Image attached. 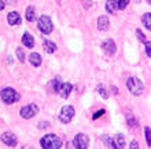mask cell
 <instances>
[{
	"label": "cell",
	"instance_id": "cell-1",
	"mask_svg": "<svg viewBox=\"0 0 151 149\" xmlns=\"http://www.w3.org/2000/svg\"><path fill=\"white\" fill-rule=\"evenodd\" d=\"M40 145H41L43 149H60L62 141L55 134H45L40 140Z\"/></svg>",
	"mask_w": 151,
	"mask_h": 149
},
{
	"label": "cell",
	"instance_id": "cell-2",
	"mask_svg": "<svg viewBox=\"0 0 151 149\" xmlns=\"http://www.w3.org/2000/svg\"><path fill=\"white\" fill-rule=\"evenodd\" d=\"M0 97H1L4 104H7V105L15 104V102H18V101L21 100L19 93H18L17 90H14L12 87H6V89H3L1 93H0Z\"/></svg>",
	"mask_w": 151,
	"mask_h": 149
},
{
	"label": "cell",
	"instance_id": "cell-3",
	"mask_svg": "<svg viewBox=\"0 0 151 149\" xmlns=\"http://www.w3.org/2000/svg\"><path fill=\"white\" fill-rule=\"evenodd\" d=\"M127 89L129 90V93L133 95H142L144 93V84L143 81L137 79V77H129L127 80Z\"/></svg>",
	"mask_w": 151,
	"mask_h": 149
},
{
	"label": "cell",
	"instance_id": "cell-4",
	"mask_svg": "<svg viewBox=\"0 0 151 149\" xmlns=\"http://www.w3.org/2000/svg\"><path fill=\"white\" fill-rule=\"evenodd\" d=\"M73 117H74V108H73L72 105H66V106H63V108L60 109V112H59L60 123L68 124V123H70L73 120Z\"/></svg>",
	"mask_w": 151,
	"mask_h": 149
},
{
	"label": "cell",
	"instance_id": "cell-5",
	"mask_svg": "<svg viewBox=\"0 0 151 149\" xmlns=\"http://www.w3.org/2000/svg\"><path fill=\"white\" fill-rule=\"evenodd\" d=\"M37 26H39L40 31H41L43 33H45V35L51 33L52 29H54L52 21H51V18H50L48 15H41V17H40L39 22H37Z\"/></svg>",
	"mask_w": 151,
	"mask_h": 149
},
{
	"label": "cell",
	"instance_id": "cell-6",
	"mask_svg": "<svg viewBox=\"0 0 151 149\" xmlns=\"http://www.w3.org/2000/svg\"><path fill=\"white\" fill-rule=\"evenodd\" d=\"M37 113H39V106L35 104H29L21 109L19 115H21V117H24V119H32V117L36 116Z\"/></svg>",
	"mask_w": 151,
	"mask_h": 149
},
{
	"label": "cell",
	"instance_id": "cell-7",
	"mask_svg": "<svg viewBox=\"0 0 151 149\" xmlns=\"http://www.w3.org/2000/svg\"><path fill=\"white\" fill-rule=\"evenodd\" d=\"M73 144H74L76 149H87L89 145V138L85 134H77V135H74Z\"/></svg>",
	"mask_w": 151,
	"mask_h": 149
},
{
	"label": "cell",
	"instance_id": "cell-8",
	"mask_svg": "<svg viewBox=\"0 0 151 149\" xmlns=\"http://www.w3.org/2000/svg\"><path fill=\"white\" fill-rule=\"evenodd\" d=\"M1 141H3V144H6L7 146L14 148V146H17V144H18V138H17L15 134L10 133V131H6V133L1 134Z\"/></svg>",
	"mask_w": 151,
	"mask_h": 149
},
{
	"label": "cell",
	"instance_id": "cell-9",
	"mask_svg": "<svg viewBox=\"0 0 151 149\" xmlns=\"http://www.w3.org/2000/svg\"><path fill=\"white\" fill-rule=\"evenodd\" d=\"M102 49L104 50V52H106L107 55H114L115 51H117V46H115L114 40L109 39V40L103 41V44H102Z\"/></svg>",
	"mask_w": 151,
	"mask_h": 149
},
{
	"label": "cell",
	"instance_id": "cell-10",
	"mask_svg": "<svg viewBox=\"0 0 151 149\" xmlns=\"http://www.w3.org/2000/svg\"><path fill=\"white\" fill-rule=\"evenodd\" d=\"M72 90H73V86L70 83H62L59 90H58V94L62 98H68L70 95V93H72Z\"/></svg>",
	"mask_w": 151,
	"mask_h": 149
},
{
	"label": "cell",
	"instance_id": "cell-11",
	"mask_svg": "<svg viewBox=\"0 0 151 149\" xmlns=\"http://www.w3.org/2000/svg\"><path fill=\"white\" fill-rule=\"evenodd\" d=\"M109 26H110V20H109V17L106 15H100L98 18V29L99 31H107Z\"/></svg>",
	"mask_w": 151,
	"mask_h": 149
},
{
	"label": "cell",
	"instance_id": "cell-12",
	"mask_svg": "<svg viewBox=\"0 0 151 149\" xmlns=\"http://www.w3.org/2000/svg\"><path fill=\"white\" fill-rule=\"evenodd\" d=\"M7 21L10 25H19L21 24V15L15 11H11L7 15Z\"/></svg>",
	"mask_w": 151,
	"mask_h": 149
},
{
	"label": "cell",
	"instance_id": "cell-13",
	"mask_svg": "<svg viewBox=\"0 0 151 149\" xmlns=\"http://www.w3.org/2000/svg\"><path fill=\"white\" fill-rule=\"evenodd\" d=\"M22 43L25 44V47H28V49H32L33 46H35V37L30 35V33H24V36H22Z\"/></svg>",
	"mask_w": 151,
	"mask_h": 149
},
{
	"label": "cell",
	"instance_id": "cell-14",
	"mask_svg": "<svg viewBox=\"0 0 151 149\" xmlns=\"http://www.w3.org/2000/svg\"><path fill=\"white\" fill-rule=\"evenodd\" d=\"M114 145H115V149H124L127 142H125V137L122 134H117L114 138Z\"/></svg>",
	"mask_w": 151,
	"mask_h": 149
},
{
	"label": "cell",
	"instance_id": "cell-15",
	"mask_svg": "<svg viewBox=\"0 0 151 149\" xmlns=\"http://www.w3.org/2000/svg\"><path fill=\"white\" fill-rule=\"evenodd\" d=\"M29 61L33 66H40L41 65V55L39 52H32V54H29Z\"/></svg>",
	"mask_w": 151,
	"mask_h": 149
},
{
	"label": "cell",
	"instance_id": "cell-16",
	"mask_svg": "<svg viewBox=\"0 0 151 149\" xmlns=\"http://www.w3.org/2000/svg\"><path fill=\"white\" fill-rule=\"evenodd\" d=\"M100 140L103 141V144L106 146H107L109 149H115V145H114V138H111L110 135H107V134H104V135H102L100 137Z\"/></svg>",
	"mask_w": 151,
	"mask_h": 149
},
{
	"label": "cell",
	"instance_id": "cell-17",
	"mask_svg": "<svg viewBox=\"0 0 151 149\" xmlns=\"http://www.w3.org/2000/svg\"><path fill=\"white\" fill-rule=\"evenodd\" d=\"M117 8H118L117 0H107V1H106V10H107V12L114 14V12L117 11Z\"/></svg>",
	"mask_w": 151,
	"mask_h": 149
},
{
	"label": "cell",
	"instance_id": "cell-18",
	"mask_svg": "<svg viewBox=\"0 0 151 149\" xmlns=\"http://www.w3.org/2000/svg\"><path fill=\"white\" fill-rule=\"evenodd\" d=\"M25 17H26V20H28L29 22H33V21H35V18H36V10H35L33 6H29V7L26 8Z\"/></svg>",
	"mask_w": 151,
	"mask_h": 149
},
{
	"label": "cell",
	"instance_id": "cell-19",
	"mask_svg": "<svg viewBox=\"0 0 151 149\" xmlns=\"http://www.w3.org/2000/svg\"><path fill=\"white\" fill-rule=\"evenodd\" d=\"M43 47H44V50H45V52H48V54H52V52L56 50V44L54 43V41H51V40H45V41H44Z\"/></svg>",
	"mask_w": 151,
	"mask_h": 149
},
{
	"label": "cell",
	"instance_id": "cell-20",
	"mask_svg": "<svg viewBox=\"0 0 151 149\" xmlns=\"http://www.w3.org/2000/svg\"><path fill=\"white\" fill-rule=\"evenodd\" d=\"M142 22H143V25L148 31H151V14L150 12H146V14L142 15Z\"/></svg>",
	"mask_w": 151,
	"mask_h": 149
},
{
	"label": "cell",
	"instance_id": "cell-21",
	"mask_svg": "<svg viewBox=\"0 0 151 149\" xmlns=\"http://www.w3.org/2000/svg\"><path fill=\"white\" fill-rule=\"evenodd\" d=\"M96 89H98V93L102 95V98H103V100H107V98H109V90L106 89V86H104V84H98V87H96Z\"/></svg>",
	"mask_w": 151,
	"mask_h": 149
},
{
	"label": "cell",
	"instance_id": "cell-22",
	"mask_svg": "<svg viewBox=\"0 0 151 149\" xmlns=\"http://www.w3.org/2000/svg\"><path fill=\"white\" fill-rule=\"evenodd\" d=\"M15 54H17V57H18V60H19V62H22V64H24L25 60H26V54H25L24 49H21V47H18V49H17V51H15Z\"/></svg>",
	"mask_w": 151,
	"mask_h": 149
},
{
	"label": "cell",
	"instance_id": "cell-23",
	"mask_svg": "<svg viewBox=\"0 0 151 149\" xmlns=\"http://www.w3.org/2000/svg\"><path fill=\"white\" fill-rule=\"evenodd\" d=\"M51 84H52V91H54V93H58V90H59L60 84H62V83H60V77H56V79H54Z\"/></svg>",
	"mask_w": 151,
	"mask_h": 149
},
{
	"label": "cell",
	"instance_id": "cell-24",
	"mask_svg": "<svg viewBox=\"0 0 151 149\" xmlns=\"http://www.w3.org/2000/svg\"><path fill=\"white\" fill-rule=\"evenodd\" d=\"M128 124L131 126V127H137L139 126V121H137V119H136L135 116H128Z\"/></svg>",
	"mask_w": 151,
	"mask_h": 149
},
{
	"label": "cell",
	"instance_id": "cell-25",
	"mask_svg": "<svg viewBox=\"0 0 151 149\" xmlns=\"http://www.w3.org/2000/svg\"><path fill=\"white\" fill-rule=\"evenodd\" d=\"M144 135H146V142H147V145L151 146V129L150 127H146V129H144Z\"/></svg>",
	"mask_w": 151,
	"mask_h": 149
},
{
	"label": "cell",
	"instance_id": "cell-26",
	"mask_svg": "<svg viewBox=\"0 0 151 149\" xmlns=\"http://www.w3.org/2000/svg\"><path fill=\"white\" fill-rule=\"evenodd\" d=\"M129 4V0H117V6H118L119 10H125Z\"/></svg>",
	"mask_w": 151,
	"mask_h": 149
},
{
	"label": "cell",
	"instance_id": "cell-27",
	"mask_svg": "<svg viewBox=\"0 0 151 149\" xmlns=\"http://www.w3.org/2000/svg\"><path fill=\"white\" fill-rule=\"evenodd\" d=\"M136 36L139 37V40L142 41V43H144V41H147V39H146V36L143 35V32L140 31V29H136Z\"/></svg>",
	"mask_w": 151,
	"mask_h": 149
},
{
	"label": "cell",
	"instance_id": "cell-28",
	"mask_svg": "<svg viewBox=\"0 0 151 149\" xmlns=\"http://www.w3.org/2000/svg\"><path fill=\"white\" fill-rule=\"evenodd\" d=\"M144 49H146V54L151 58V41H144Z\"/></svg>",
	"mask_w": 151,
	"mask_h": 149
},
{
	"label": "cell",
	"instance_id": "cell-29",
	"mask_svg": "<svg viewBox=\"0 0 151 149\" xmlns=\"http://www.w3.org/2000/svg\"><path fill=\"white\" fill-rule=\"evenodd\" d=\"M103 115H104V109H100L99 112H96L95 115H93V116H92V119H93V120H96V119H98V117L103 116Z\"/></svg>",
	"mask_w": 151,
	"mask_h": 149
},
{
	"label": "cell",
	"instance_id": "cell-30",
	"mask_svg": "<svg viewBox=\"0 0 151 149\" xmlns=\"http://www.w3.org/2000/svg\"><path fill=\"white\" fill-rule=\"evenodd\" d=\"M129 149H139V144H137V141H131V144H129Z\"/></svg>",
	"mask_w": 151,
	"mask_h": 149
},
{
	"label": "cell",
	"instance_id": "cell-31",
	"mask_svg": "<svg viewBox=\"0 0 151 149\" xmlns=\"http://www.w3.org/2000/svg\"><path fill=\"white\" fill-rule=\"evenodd\" d=\"M83 3H84V6H85V8H88V7H91L92 6L91 0H83Z\"/></svg>",
	"mask_w": 151,
	"mask_h": 149
},
{
	"label": "cell",
	"instance_id": "cell-32",
	"mask_svg": "<svg viewBox=\"0 0 151 149\" xmlns=\"http://www.w3.org/2000/svg\"><path fill=\"white\" fill-rule=\"evenodd\" d=\"M4 7H6V3H4L3 0H0V11H1Z\"/></svg>",
	"mask_w": 151,
	"mask_h": 149
},
{
	"label": "cell",
	"instance_id": "cell-33",
	"mask_svg": "<svg viewBox=\"0 0 151 149\" xmlns=\"http://www.w3.org/2000/svg\"><path fill=\"white\" fill-rule=\"evenodd\" d=\"M111 89H113V93H114V94H118V90H117V87H115V86H113Z\"/></svg>",
	"mask_w": 151,
	"mask_h": 149
},
{
	"label": "cell",
	"instance_id": "cell-34",
	"mask_svg": "<svg viewBox=\"0 0 151 149\" xmlns=\"http://www.w3.org/2000/svg\"><path fill=\"white\" fill-rule=\"evenodd\" d=\"M17 0H7V3H10V4H12V3H15Z\"/></svg>",
	"mask_w": 151,
	"mask_h": 149
},
{
	"label": "cell",
	"instance_id": "cell-35",
	"mask_svg": "<svg viewBox=\"0 0 151 149\" xmlns=\"http://www.w3.org/2000/svg\"><path fill=\"white\" fill-rule=\"evenodd\" d=\"M22 149H32V148H29V146H24Z\"/></svg>",
	"mask_w": 151,
	"mask_h": 149
},
{
	"label": "cell",
	"instance_id": "cell-36",
	"mask_svg": "<svg viewBox=\"0 0 151 149\" xmlns=\"http://www.w3.org/2000/svg\"><path fill=\"white\" fill-rule=\"evenodd\" d=\"M148 3H150V4H151V0H148Z\"/></svg>",
	"mask_w": 151,
	"mask_h": 149
}]
</instances>
